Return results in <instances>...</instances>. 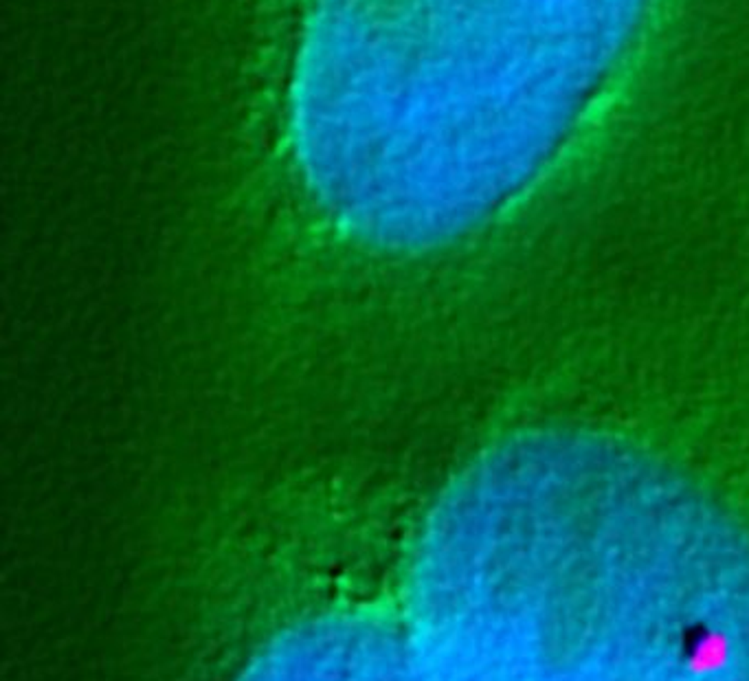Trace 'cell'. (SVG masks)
<instances>
[{
    "label": "cell",
    "mask_w": 749,
    "mask_h": 681,
    "mask_svg": "<svg viewBox=\"0 0 749 681\" xmlns=\"http://www.w3.org/2000/svg\"><path fill=\"white\" fill-rule=\"evenodd\" d=\"M725 653V644L723 642H717L715 637H710L701 649H697V653H694V659H692V668H715L717 661L723 657Z\"/></svg>",
    "instance_id": "1"
}]
</instances>
